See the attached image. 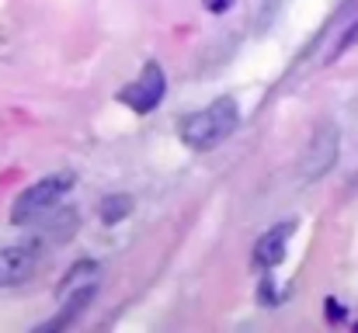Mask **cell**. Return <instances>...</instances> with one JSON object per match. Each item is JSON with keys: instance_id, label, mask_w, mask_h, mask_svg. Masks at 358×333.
<instances>
[{"instance_id": "obj_1", "label": "cell", "mask_w": 358, "mask_h": 333, "mask_svg": "<svg viewBox=\"0 0 358 333\" xmlns=\"http://www.w3.org/2000/svg\"><path fill=\"white\" fill-rule=\"evenodd\" d=\"M237 125H240L237 98H216L213 105L192 111V114L178 125V132H181L185 146L206 153V149H216L223 139H230Z\"/></svg>"}, {"instance_id": "obj_2", "label": "cell", "mask_w": 358, "mask_h": 333, "mask_svg": "<svg viewBox=\"0 0 358 333\" xmlns=\"http://www.w3.org/2000/svg\"><path fill=\"white\" fill-rule=\"evenodd\" d=\"M73 184H77L73 174H49V177L28 184V188L14 198V205H10V222H14V225H28V222L49 216V212L73 191Z\"/></svg>"}, {"instance_id": "obj_3", "label": "cell", "mask_w": 358, "mask_h": 333, "mask_svg": "<svg viewBox=\"0 0 358 333\" xmlns=\"http://www.w3.org/2000/svg\"><path fill=\"white\" fill-rule=\"evenodd\" d=\"M164 94H167V73H164V66L160 63H146L139 70V77L129 87L119 91V105H125V108L136 111V114H150L164 101Z\"/></svg>"}, {"instance_id": "obj_4", "label": "cell", "mask_w": 358, "mask_h": 333, "mask_svg": "<svg viewBox=\"0 0 358 333\" xmlns=\"http://www.w3.org/2000/svg\"><path fill=\"white\" fill-rule=\"evenodd\" d=\"M338 149H341V135H338V128H334L331 121H324V125L313 132L310 149H306V156H303V181L324 177V174L338 163Z\"/></svg>"}, {"instance_id": "obj_5", "label": "cell", "mask_w": 358, "mask_h": 333, "mask_svg": "<svg viewBox=\"0 0 358 333\" xmlns=\"http://www.w3.org/2000/svg\"><path fill=\"white\" fill-rule=\"evenodd\" d=\"M296 232V219H282L278 225H271L257 243H254V253H250V264L257 271H271L285 260V250H289V236Z\"/></svg>"}, {"instance_id": "obj_6", "label": "cell", "mask_w": 358, "mask_h": 333, "mask_svg": "<svg viewBox=\"0 0 358 333\" xmlns=\"http://www.w3.org/2000/svg\"><path fill=\"white\" fill-rule=\"evenodd\" d=\"M38 267V246L21 243V246H0V288H14L31 278Z\"/></svg>"}, {"instance_id": "obj_7", "label": "cell", "mask_w": 358, "mask_h": 333, "mask_svg": "<svg viewBox=\"0 0 358 333\" xmlns=\"http://www.w3.org/2000/svg\"><path fill=\"white\" fill-rule=\"evenodd\" d=\"M98 278H101V264H98V260H77V264L63 274V281H59V299H63L66 292H73V288L98 285Z\"/></svg>"}, {"instance_id": "obj_8", "label": "cell", "mask_w": 358, "mask_h": 333, "mask_svg": "<svg viewBox=\"0 0 358 333\" xmlns=\"http://www.w3.org/2000/svg\"><path fill=\"white\" fill-rule=\"evenodd\" d=\"M129 212H132V198H129V195H122V191H115V195H105V198H101V205H98V216H101V222H105V225H115V222H122Z\"/></svg>"}, {"instance_id": "obj_9", "label": "cell", "mask_w": 358, "mask_h": 333, "mask_svg": "<svg viewBox=\"0 0 358 333\" xmlns=\"http://www.w3.org/2000/svg\"><path fill=\"white\" fill-rule=\"evenodd\" d=\"M355 45H358V17L345 28V31H341V38H338V45L331 49V56H327V59L334 63V59H341V56H345L348 49H355Z\"/></svg>"}, {"instance_id": "obj_10", "label": "cell", "mask_w": 358, "mask_h": 333, "mask_svg": "<svg viewBox=\"0 0 358 333\" xmlns=\"http://www.w3.org/2000/svg\"><path fill=\"white\" fill-rule=\"evenodd\" d=\"M282 3H285V0H264V3H261V14H257V24L268 28V24L275 21V14L282 10Z\"/></svg>"}, {"instance_id": "obj_11", "label": "cell", "mask_w": 358, "mask_h": 333, "mask_svg": "<svg viewBox=\"0 0 358 333\" xmlns=\"http://www.w3.org/2000/svg\"><path fill=\"white\" fill-rule=\"evenodd\" d=\"M202 3H206V10H213V14H223V10L234 7V0H202Z\"/></svg>"}]
</instances>
